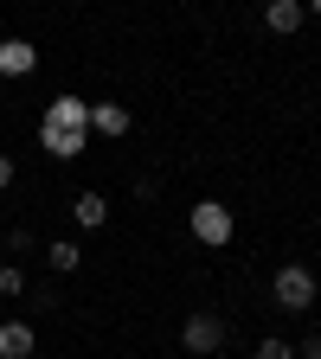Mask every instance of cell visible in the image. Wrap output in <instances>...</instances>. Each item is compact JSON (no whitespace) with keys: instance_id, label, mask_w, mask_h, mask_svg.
<instances>
[{"instance_id":"5b68a950","label":"cell","mask_w":321,"mask_h":359,"mask_svg":"<svg viewBox=\"0 0 321 359\" xmlns=\"http://www.w3.org/2000/svg\"><path fill=\"white\" fill-rule=\"evenodd\" d=\"M129 128H135L129 103H90V135H129Z\"/></svg>"},{"instance_id":"ba28073f","label":"cell","mask_w":321,"mask_h":359,"mask_svg":"<svg viewBox=\"0 0 321 359\" xmlns=\"http://www.w3.org/2000/svg\"><path fill=\"white\" fill-rule=\"evenodd\" d=\"M32 65H39V52L26 39H0V77H26Z\"/></svg>"},{"instance_id":"4fadbf2b","label":"cell","mask_w":321,"mask_h":359,"mask_svg":"<svg viewBox=\"0 0 321 359\" xmlns=\"http://www.w3.org/2000/svg\"><path fill=\"white\" fill-rule=\"evenodd\" d=\"M20 289H26V276H20L13 263H0V295H20Z\"/></svg>"},{"instance_id":"3957f363","label":"cell","mask_w":321,"mask_h":359,"mask_svg":"<svg viewBox=\"0 0 321 359\" xmlns=\"http://www.w3.org/2000/svg\"><path fill=\"white\" fill-rule=\"evenodd\" d=\"M180 340H187V353L193 359H206V353H218L225 346V321H218V314H187V327H180Z\"/></svg>"},{"instance_id":"2e32d148","label":"cell","mask_w":321,"mask_h":359,"mask_svg":"<svg viewBox=\"0 0 321 359\" xmlns=\"http://www.w3.org/2000/svg\"><path fill=\"white\" fill-rule=\"evenodd\" d=\"M308 13H321V0H308Z\"/></svg>"},{"instance_id":"5bb4252c","label":"cell","mask_w":321,"mask_h":359,"mask_svg":"<svg viewBox=\"0 0 321 359\" xmlns=\"http://www.w3.org/2000/svg\"><path fill=\"white\" fill-rule=\"evenodd\" d=\"M296 359H321V334H308V340L296 346Z\"/></svg>"},{"instance_id":"8992f818","label":"cell","mask_w":321,"mask_h":359,"mask_svg":"<svg viewBox=\"0 0 321 359\" xmlns=\"http://www.w3.org/2000/svg\"><path fill=\"white\" fill-rule=\"evenodd\" d=\"M32 346H39V334L26 321H0V359H32Z\"/></svg>"},{"instance_id":"9a60e30c","label":"cell","mask_w":321,"mask_h":359,"mask_svg":"<svg viewBox=\"0 0 321 359\" xmlns=\"http://www.w3.org/2000/svg\"><path fill=\"white\" fill-rule=\"evenodd\" d=\"M7 187H13V161L0 154V193H7Z\"/></svg>"},{"instance_id":"52a82bcc","label":"cell","mask_w":321,"mask_h":359,"mask_svg":"<svg viewBox=\"0 0 321 359\" xmlns=\"http://www.w3.org/2000/svg\"><path fill=\"white\" fill-rule=\"evenodd\" d=\"M308 20V0H270V7H263V26L270 32H296Z\"/></svg>"},{"instance_id":"7a4b0ae2","label":"cell","mask_w":321,"mask_h":359,"mask_svg":"<svg viewBox=\"0 0 321 359\" xmlns=\"http://www.w3.org/2000/svg\"><path fill=\"white\" fill-rule=\"evenodd\" d=\"M187 224H193L199 244H232V231H238V224H232V205H218V199H199Z\"/></svg>"},{"instance_id":"9c48e42d","label":"cell","mask_w":321,"mask_h":359,"mask_svg":"<svg viewBox=\"0 0 321 359\" xmlns=\"http://www.w3.org/2000/svg\"><path fill=\"white\" fill-rule=\"evenodd\" d=\"M45 122L52 128H90V103L84 97H58L52 109H45Z\"/></svg>"},{"instance_id":"6da1fadb","label":"cell","mask_w":321,"mask_h":359,"mask_svg":"<svg viewBox=\"0 0 321 359\" xmlns=\"http://www.w3.org/2000/svg\"><path fill=\"white\" fill-rule=\"evenodd\" d=\"M270 295H277V308H289V314H308L315 308V269L308 263H283L277 276H270Z\"/></svg>"},{"instance_id":"8fae6325","label":"cell","mask_w":321,"mask_h":359,"mask_svg":"<svg viewBox=\"0 0 321 359\" xmlns=\"http://www.w3.org/2000/svg\"><path fill=\"white\" fill-rule=\"evenodd\" d=\"M45 263H52V269H58V276H71V269H77V263H84V250H77V244H65V238H58V244H52V257H45Z\"/></svg>"},{"instance_id":"30bf717a","label":"cell","mask_w":321,"mask_h":359,"mask_svg":"<svg viewBox=\"0 0 321 359\" xmlns=\"http://www.w3.org/2000/svg\"><path fill=\"white\" fill-rule=\"evenodd\" d=\"M71 218L84 224V231H103V218H110L103 193H77V199H71Z\"/></svg>"},{"instance_id":"7c38bea8","label":"cell","mask_w":321,"mask_h":359,"mask_svg":"<svg viewBox=\"0 0 321 359\" xmlns=\"http://www.w3.org/2000/svg\"><path fill=\"white\" fill-rule=\"evenodd\" d=\"M257 359H296L289 340H257Z\"/></svg>"},{"instance_id":"277c9868","label":"cell","mask_w":321,"mask_h":359,"mask_svg":"<svg viewBox=\"0 0 321 359\" xmlns=\"http://www.w3.org/2000/svg\"><path fill=\"white\" fill-rule=\"evenodd\" d=\"M39 142H45L52 161H77L90 148V128H52V122H39Z\"/></svg>"}]
</instances>
